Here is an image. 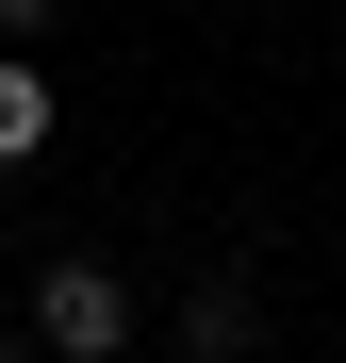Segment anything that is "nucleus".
<instances>
[{
  "label": "nucleus",
  "mask_w": 346,
  "mask_h": 363,
  "mask_svg": "<svg viewBox=\"0 0 346 363\" xmlns=\"http://www.w3.org/2000/svg\"><path fill=\"white\" fill-rule=\"evenodd\" d=\"M0 363H50V347H17V330H0Z\"/></svg>",
  "instance_id": "39448f33"
},
{
  "label": "nucleus",
  "mask_w": 346,
  "mask_h": 363,
  "mask_svg": "<svg viewBox=\"0 0 346 363\" xmlns=\"http://www.w3.org/2000/svg\"><path fill=\"white\" fill-rule=\"evenodd\" d=\"M33 149H50V67L0 50V165H33Z\"/></svg>",
  "instance_id": "7ed1b4c3"
},
{
  "label": "nucleus",
  "mask_w": 346,
  "mask_h": 363,
  "mask_svg": "<svg viewBox=\"0 0 346 363\" xmlns=\"http://www.w3.org/2000/svg\"><path fill=\"white\" fill-rule=\"evenodd\" d=\"M33 347H50V363H115V347H132V281L67 248V264L33 281Z\"/></svg>",
  "instance_id": "f257e3e1"
},
{
  "label": "nucleus",
  "mask_w": 346,
  "mask_h": 363,
  "mask_svg": "<svg viewBox=\"0 0 346 363\" xmlns=\"http://www.w3.org/2000/svg\"><path fill=\"white\" fill-rule=\"evenodd\" d=\"M182 347H198V363H248V347H264V330H248V281H231V264L182 297Z\"/></svg>",
  "instance_id": "f03ea898"
},
{
  "label": "nucleus",
  "mask_w": 346,
  "mask_h": 363,
  "mask_svg": "<svg viewBox=\"0 0 346 363\" xmlns=\"http://www.w3.org/2000/svg\"><path fill=\"white\" fill-rule=\"evenodd\" d=\"M33 33H50V0H0V50H33Z\"/></svg>",
  "instance_id": "20e7f679"
}]
</instances>
